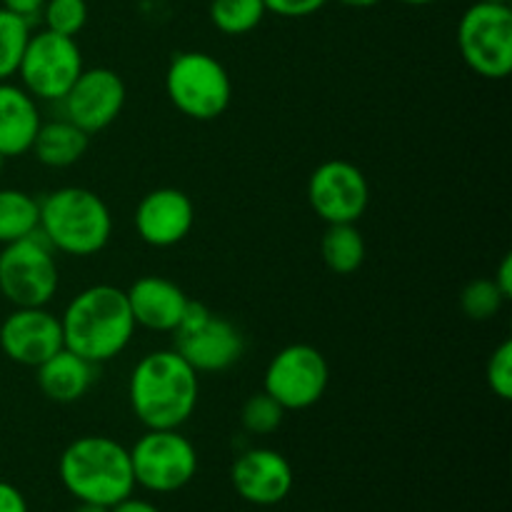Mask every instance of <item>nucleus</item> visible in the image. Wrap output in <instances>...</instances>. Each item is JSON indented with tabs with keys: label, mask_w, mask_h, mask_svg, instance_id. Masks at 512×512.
Masks as SVG:
<instances>
[{
	"label": "nucleus",
	"mask_w": 512,
	"mask_h": 512,
	"mask_svg": "<svg viewBox=\"0 0 512 512\" xmlns=\"http://www.w3.org/2000/svg\"><path fill=\"white\" fill-rule=\"evenodd\" d=\"M65 120L88 135L100 133L118 120L125 108V83L113 68H83L63 95Z\"/></svg>",
	"instance_id": "obj_13"
},
{
	"label": "nucleus",
	"mask_w": 512,
	"mask_h": 512,
	"mask_svg": "<svg viewBox=\"0 0 512 512\" xmlns=\"http://www.w3.org/2000/svg\"><path fill=\"white\" fill-rule=\"evenodd\" d=\"M60 285L55 250L40 233L3 245L0 293L13 308H48Z\"/></svg>",
	"instance_id": "obj_6"
},
{
	"label": "nucleus",
	"mask_w": 512,
	"mask_h": 512,
	"mask_svg": "<svg viewBox=\"0 0 512 512\" xmlns=\"http://www.w3.org/2000/svg\"><path fill=\"white\" fill-rule=\"evenodd\" d=\"M45 0H3V8L13 10V13L23 15V18H33V15H38L40 10H43Z\"/></svg>",
	"instance_id": "obj_32"
},
{
	"label": "nucleus",
	"mask_w": 512,
	"mask_h": 512,
	"mask_svg": "<svg viewBox=\"0 0 512 512\" xmlns=\"http://www.w3.org/2000/svg\"><path fill=\"white\" fill-rule=\"evenodd\" d=\"M80 73H83V53L75 38L45 28L30 35L15 75H20V83L35 100L60 103Z\"/></svg>",
	"instance_id": "obj_10"
},
{
	"label": "nucleus",
	"mask_w": 512,
	"mask_h": 512,
	"mask_svg": "<svg viewBox=\"0 0 512 512\" xmlns=\"http://www.w3.org/2000/svg\"><path fill=\"white\" fill-rule=\"evenodd\" d=\"M330 383L325 355L308 343L285 345L263 375V390L285 410H308L323 400Z\"/></svg>",
	"instance_id": "obj_11"
},
{
	"label": "nucleus",
	"mask_w": 512,
	"mask_h": 512,
	"mask_svg": "<svg viewBox=\"0 0 512 512\" xmlns=\"http://www.w3.org/2000/svg\"><path fill=\"white\" fill-rule=\"evenodd\" d=\"M30 35V20L0 5V83L18 73Z\"/></svg>",
	"instance_id": "obj_24"
},
{
	"label": "nucleus",
	"mask_w": 512,
	"mask_h": 512,
	"mask_svg": "<svg viewBox=\"0 0 512 512\" xmlns=\"http://www.w3.org/2000/svg\"><path fill=\"white\" fill-rule=\"evenodd\" d=\"M35 373H38L35 378H38V388L45 398L60 405H70L78 403L90 390L95 380V365L63 348L43 365H38Z\"/></svg>",
	"instance_id": "obj_19"
},
{
	"label": "nucleus",
	"mask_w": 512,
	"mask_h": 512,
	"mask_svg": "<svg viewBox=\"0 0 512 512\" xmlns=\"http://www.w3.org/2000/svg\"><path fill=\"white\" fill-rule=\"evenodd\" d=\"M110 512H160V510L155 508L153 503H148V500H138V498H133V495H130V498H125L123 503L113 505Z\"/></svg>",
	"instance_id": "obj_33"
},
{
	"label": "nucleus",
	"mask_w": 512,
	"mask_h": 512,
	"mask_svg": "<svg viewBox=\"0 0 512 512\" xmlns=\"http://www.w3.org/2000/svg\"><path fill=\"white\" fill-rule=\"evenodd\" d=\"M308 203L328 225L358 223L370 203L368 178L348 160H325L310 173Z\"/></svg>",
	"instance_id": "obj_12"
},
{
	"label": "nucleus",
	"mask_w": 512,
	"mask_h": 512,
	"mask_svg": "<svg viewBox=\"0 0 512 512\" xmlns=\"http://www.w3.org/2000/svg\"><path fill=\"white\" fill-rule=\"evenodd\" d=\"M40 203L18 188H0V245L38 233Z\"/></svg>",
	"instance_id": "obj_21"
},
{
	"label": "nucleus",
	"mask_w": 512,
	"mask_h": 512,
	"mask_svg": "<svg viewBox=\"0 0 512 512\" xmlns=\"http://www.w3.org/2000/svg\"><path fill=\"white\" fill-rule=\"evenodd\" d=\"M73 512H110V508H105V505H95V503H78V508Z\"/></svg>",
	"instance_id": "obj_35"
},
{
	"label": "nucleus",
	"mask_w": 512,
	"mask_h": 512,
	"mask_svg": "<svg viewBox=\"0 0 512 512\" xmlns=\"http://www.w3.org/2000/svg\"><path fill=\"white\" fill-rule=\"evenodd\" d=\"M165 93L185 118L210 123L233 103V80L218 58L203 50H185L173 55L165 70Z\"/></svg>",
	"instance_id": "obj_5"
},
{
	"label": "nucleus",
	"mask_w": 512,
	"mask_h": 512,
	"mask_svg": "<svg viewBox=\"0 0 512 512\" xmlns=\"http://www.w3.org/2000/svg\"><path fill=\"white\" fill-rule=\"evenodd\" d=\"M198 398L200 375L175 350L143 355L130 373V408L148 430H180L193 418Z\"/></svg>",
	"instance_id": "obj_1"
},
{
	"label": "nucleus",
	"mask_w": 512,
	"mask_h": 512,
	"mask_svg": "<svg viewBox=\"0 0 512 512\" xmlns=\"http://www.w3.org/2000/svg\"><path fill=\"white\" fill-rule=\"evenodd\" d=\"M495 285H498V290L503 293L505 300L512 298V255H505L503 260H500V268L498 273L493 275Z\"/></svg>",
	"instance_id": "obj_31"
},
{
	"label": "nucleus",
	"mask_w": 512,
	"mask_h": 512,
	"mask_svg": "<svg viewBox=\"0 0 512 512\" xmlns=\"http://www.w3.org/2000/svg\"><path fill=\"white\" fill-rule=\"evenodd\" d=\"M403 5H430V3H438V0H398Z\"/></svg>",
	"instance_id": "obj_36"
},
{
	"label": "nucleus",
	"mask_w": 512,
	"mask_h": 512,
	"mask_svg": "<svg viewBox=\"0 0 512 512\" xmlns=\"http://www.w3.org/2000/svg\"><path fill=\"white\" fill-rule=\"evenodd\" d=\"M210 23L223 35H248L263 23V0H210Z\"/></svg>",
	"instance_id": "obj_23"
},
{
	"label": "nucleus",
	"mask_w": 512,
	"mask_h": 512,
	"mask_svg": "<svg viewBox=\"0 0 512 512\" xmlns=\"http://www.w3.org/2000/svg\"><path fill=\"white\" fill-rule=\"evenodd\" d=\"M63 345L88 363L103 365L118 358L135 335L125 290L115 285H90L80 290L60 315Z\"/></svg>",
	"instance_id": "obj_2"
},
{
	"label": "nucleus",
	"mask_w": 512,
	"mask_h": 512,
	"mask_svg": "<svg viewBox=\"0 0 512 512\" xmlns=\"http://www.w3.org/2000/svg\"><path fill=\"white\" fill-rule=\"evenodd\" d=\"M503 303L505 298L493 278L473 280L460 293V308H463V313L470 320H478V323L495 318L500 313V308H503Z\"/></svg>",
	"instance_id": "obj_26"
},
{
	"label": "nucleus",
	"mask_w": 512,
	"mask_h": 512,
	"mask_svg": "<svg viewBox=\"0 0 512 512\" xmlns=\"http://www.w3.org/2000/svg\"><path fill=\"white\" fill-rule=\"evenodd\" d=\"M175 353L185 358V363L195 373H225L233 368L245 353V338L230 320L220 318L203 303L190 300L183 320L175 328Z\"/></svg>",
	"instance_id": "obj_8"
},
{
	"label": "nucleus",
	"mask_w": 512,
	"mask_h": 512,
	"mask_svg": "<svg viewBox=\"0 0 512 512\" xmlns=\"http://www.w3.org/2000/svg\"><path fill=\"white\" fill-rule=\"evenodd\" d=\"M458 48L473 73L505 80L512 73V10L505 3L478 0L458 23Z\"/></svg>",
	"instance_id": "obj_7"
},
{
	"label": "nucleus",
	"mask_w": 512,
	"mask_h": 512,
	"mask_svg": "<svg viewBox=\"0 0 512 512\" xmlns=\"http://www.w3.org/2000/svg\"><path fill=\"white\" fill-rule=\"evenodd\" d=\"M40 203L38 233L55 253L90 258L98 255L113 235V215L98 193L78 185L58 188Z\"/></svg>",
	"instance_id": "obj_4"
},
{
	"label": "nucleus",
	"mask_w": 512,
	"mask_h": 512,
	"mask_svg": "<svg viewBox=\"0 0 512 512\" xmlns=\"http://www.w3.org/2000/svg\"><path fill=\"white\" fill-rule=\"evenodd\" d=\"M0 512H28L23 493L15 485L0 480Z\"/></svg>",
	"instance_id": "obj_30"
},
{
	"label": "nucleus",
	"mask_w": 512,
	"mask_h": 512,
	"mask_svg": "<svg viewBox=\"0 0 512 512\" xmlns=\"http://www.w3.org/2000/svg\"><path fill=\"white\" fill-rule=\"evenodd\" d=\"M3 163H5V158H3V155H0V168H3Z\"/></svg>",
	"instance_id": "obj_38"
},
{
	"label": "nucleus",
	"mask_w": 512,
	"mask_h": 512,
	"mask_svg": "<svg viewBox=\"0 0 512 512\" xmlns=\"http://www.w3.org/2000/svg\"><path fill=\"white\" fill-rule=\"evenodd\" d=\"M265 10L278 18H308L325 8L328 0H263Z\"/></svg>",
	"instance_id": "obj_29"
},
{
	"label": "nucleus",
	"mask_w": 512,
	"mask_h": 512,
	"mask_svg": "<svg viewBox=\"0 0 512 512\" xmlns=\"http://www.w3.org/2000/svg\"><path fill=\"white\" fill-rule=\"evenodd\" d=\"M135 230L150 248H173L183 243L195 225V205L178 188H155L135 208Z\"/></svg>",
	"instance_id": "obj_15"
},
{
	"label": "nucleus",
	"mask_w": 512,
	"mask_h": 512,
	"mask_svg": "<svg viewBox=\"0 0 512 512\" xmlns=\"http://www.w3.org/2000/svg\"><path fill=\"white\" fill-rule=\"evenodd\" d=\"M323 263L338 275H353L365 260V240L355 223L328 225L320 243Z\"/></svg>",
	"instance_id": "obj_22"
},
{
	"label": "nucleus",
	"mask_w": 512,
	"mask_h": 512,
	"mask_svg": "<svg viewBox=\"0 0 512 512\" xmlns=\"http://www.w3.org/2000/svg\"><path fill=\"white\" fill-rule=\"evenodd\" d=\"M485 3H505V5H510V0H485Z\"/></svg>",
	"instance_id": "obj_37"
},
{
	"label": "nucleus",
	"mask_w": 512,
	"mask_h": 512,
	"mask_svg": "<svg viewBox=\"0 0 512 512\" xmlns=\"http://www.w3.org/2000/svg\"><path fill=\"white\" fill-rule=\"evenodd\" d=\"M45 28L53 33L75 38L88 23V3L85 0H45L43 5Z\"/></svg>",
	"instance_id": "obj_27"
},
{
	"label": "nucleus",
	"mask_w": 512,
	"mask_h": 512,
	"mask_svg": "<svg viewBox=\"0 0 512 512\" xmlns=\"http://www.w3.org/2000/svg\"><path fill=\"white\" fill-rule=\"evenodd\" d=\"M60 483L78 503L113 508L135 490L130 450L105 435H83L63 450Z\"/></svg>",
	"instance_id": "obj_3"
},
{
	"label": "nucleus",
	"mask_w": 512,
	"mask_h": 512,
	"mask_svg": "<svg viewBox=\"0 0 512 512\" xmlns=\"http://www.w3.org/2000/svg\"><path fill=\"white\" fill-rule=\"evenodd\" d=\"M40 125V110L33 95L23 85L8 80L0 83V155L20 158L35 143Z\"/></svg>",
	"instance_id": "obj_18"
},
{
	"label": "nucleus",
	"mask_w": 512,
	"mask_h": 512,
	"mask_svg": "<svg viewBox=\"0 0 512 512\" xmlns=\"http://www.w3.org/2000/svg\"><path fill=\"white\" fill-rule=\"evenodd\" d=\"M233 488L245 503L270 508V505L283 503L290 495L295 483L293 465L285 455L270 448L245 450L230 470Z\"/></svg>",
	"instance_id": "obj_16"
},
{
	"label": "nucleus",
	"mask_w": 512,
	"mask_h": 512,
	"mask_svg": "<svg viewBox=\"0 0 512 512\" xmlns=\"http://www.w3.org/2000/svg\"><path fill=\"white\" fill-rule=\"evenodd\" d=\"M125 298H128L135 325L153 330V333H175L190 303L180 285L168 278H160V275L138 278L125 290Z\"/></svg>",
	"instance_id": "obj_17"
},
{
	"label": "nucleus",
	"mask_w": 512,
	"mask_h": 512,
	"mask_svg": "<svg viewBox=\"0 0 512 512\" xmlns=\"http://www.w3.org/2000/svg\"><path fill=\"white\" fill-rule=\"evenodd\" d=\"M135 485L168 495L183 490L198 473V450L180 430H148L130 448Z\"/></svg>",
	"instance_id": "obj_9"
},
{
	"label": "nucleus",
	"mask_w": 512,
	"mask_h": 512,
	"mask_svg": "<svg viewBox=\"0 0 512 512\" xmlns=\"http://www.w3.org/2000/svg\"><path fill=\"white\" fill-rule=\"evenodd\" d=\"M485 378H488V388L498 395L500 400L512 398V343L503 340L498 348L493 350L485 368Z\"/></svg>",
	"instance_id": "obj_28"
},
{
	"label": "nucleus",
	"mask_w": 512,
	"mask_h": 512,
	"mask_svg": "<svg viewBox=\"0 0 512 512\" xmlns=\"http://www.w3.org/2000/svg\"><path fill=\"white\" fill-rule=\"evenodd\" d=\"M63 348L60 318L48 308H15L0 325V350L23 368H38Z\"/></svg>",
	"instance_id": "obj_14"
},
{
	"label": "nucleus",
	"mask_w": 512,
	"mask_h": 512,
	"mask_svg": "<svg viewBox=\"0 0 512 512\" xmlns=\"http://www.w3.org/2000/svg\"><path fill=\"white\" fill-rule=\"evenodd\" d=\"M285 408L278 400L270 398L265 390L250 395L240 410V423L250 435H273L283 425Z\"/></svg>",
	"instance_id": "obj_25"
},
{
	"label": "nucleus",
	"mask_w": 512,
	"mask_h": 512,
	"mask_svg": "<svg viewBox=\"0 0 512 512\" xmlns=\"http://www.w3.org/2000/svg\"><path fill=\"white\" fill-rule=\"evenodd\" d=\"M340 5H345V8H358V10H365V8H373V5H378L380 0H338Z\"/></svg>",
	"instance_id": "obj_34"
},
{
	"label": "nucleus",
	"mask_w": 512,
	"mask_h": 512,
	"mask_svg": "<svg viewBox=\"0 0 512 512\" xmlns=\"http://www.w3.org/2000/svg\"><path fill=\"white\" fill-rule=\"evenodd\" d=\"M88 145L90 135L63 118L40 125L30 150L48 168H70V165H75L88 153Z\"/></svg>",
	"instance_id": "obj_20"
}]
</instances>
